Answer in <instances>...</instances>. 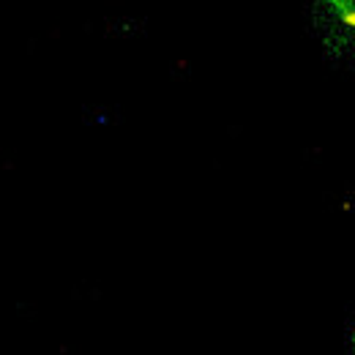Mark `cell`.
<instances>
[{"label": "cell", "instance_id": "1", "mask_svg": "<svg viewBox=\"0 0 355 355\" xmlns=\"http://www.w3.org/2000/svg\"><path fill=\"white\" fill-rule=\"evenodd\" d=\"M311 22L331 58H342L355 42V0H314Z\"/></svg>", "mask_w": 355, "mask_h": 355}, {"label": "cell", "instance_id": "2", "mask_svg": "<svg viewBox=\"0 0 355 355\" xmlns=\"http://www.w3.org/2000/svg\"><path fill=\"white\" fill-rule=\"evenodd\" d=\"M353 355H355V325H353Z\"/></svg>", "mask_w": 355, "mask_h": 355}]
</instances>
